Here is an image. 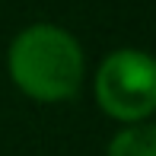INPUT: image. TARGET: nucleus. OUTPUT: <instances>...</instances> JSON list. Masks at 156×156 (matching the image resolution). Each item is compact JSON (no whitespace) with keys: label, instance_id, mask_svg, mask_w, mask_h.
Here are the masks:
<instances>
[{"label":"nucleus","instance_id":"f257e3e1","mask_svg":"<svg viewBox=\"0 0 156 156\" xmlns=\"http://www.w3.org/2000/svg\"><path fill=\"white\" fill-rule=\"evenodd\" d=\"M6 73L10 83L32 102H70L86 80V51L64 26L29 23L6 48Z\"/></svg>","mask_w":156,"mask_h":156},{"label":"nucleus","instance_id":"f03ea898","mask_svg":"<svg viewBox=\"0 0 156 156\" xmlns=\"http://www.w3.org/2000/svg\"><path fill=\"white\" fill-rule=\"evenodd\" d=\"M93 99L105 118L144 124L156 112V64L144 48H115L93 73Z\"/></svg>","mask_w":156,"mask_h":156},{"label":"nucleus","instance_id":"7ed1b4c3","mask_svg":"<svg viewBox=\"0 0 156 156\" xmlns=\"http://www.w3.org/2000/svg\"><path fill=\"white\" fill-rule=\"evenodd\" d=\"M105 156H156V127L153 121L144 124H124L112 134Z\"/></svg>","mask_w":156,"mask_h":156}]
</instances>
